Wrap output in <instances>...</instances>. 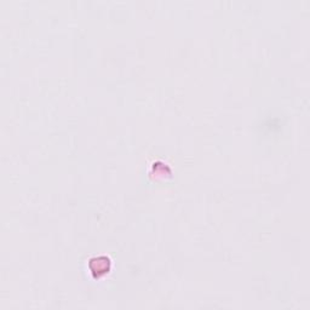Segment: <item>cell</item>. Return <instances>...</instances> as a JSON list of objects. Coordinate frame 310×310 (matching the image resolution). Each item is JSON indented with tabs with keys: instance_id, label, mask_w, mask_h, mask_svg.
Returning a JSON list of instances; mask_svg holds the SVG:
<instances>
[{
	"instance_id": "obj_1",
	"label": "cell",
	"mask_w": 310,
	"mask_h": 310,
	"mask_svg": "<svg viewBox=\"0 0 310 310\" xmlns=\"http://www.w3.org/2000/svg\"><path fill=\"white\" fill-rule=\"evenodd\" d=\"M90 268H91V270L98 276L99 274L108 273L109 268H110V262H109V259L106 258V257L93 258L90 261Z\"/></svg>"
}]
</instances>
